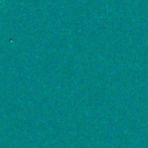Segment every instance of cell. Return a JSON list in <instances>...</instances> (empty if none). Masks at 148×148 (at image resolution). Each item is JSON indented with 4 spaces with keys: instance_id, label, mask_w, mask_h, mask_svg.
Masks as SVG:
<instances>
[{
    "instance_id": "cell-1",
    "label": "cell",
    "mask_w": 148,
    "mask_h": 148,
    "mask_svg": "<svg viewBox=\"0 0 148 148\" xmlns=\"http://www.w3.org/2000/svg\"><path fill=\"white\" fill-rule=\"evenodd\" d=\"M2 3H3V1H2V0H0V6H2Z\"/></svg>"
}]
</instances>
